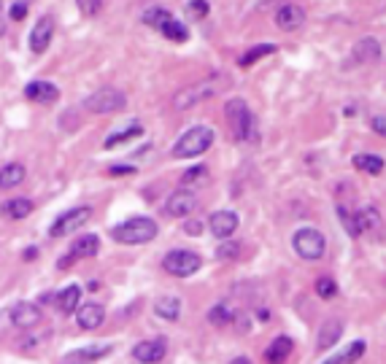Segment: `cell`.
<instances>
[{
	"mask_svg": "<svg viewBox=\"0 0 386 364\" xmlns=\"http://www.w3.org/2000/svg\"><path fill=\"white\" fill-rule=\"evenodd\" d=\"M157 232H160V227H157L154 219H149V216H132V219L116 224L111 230V238L116 243H122V245H141V243L154 241Z\"/></svg>",
	"mask_w": 386,
	"mask_h": 364,
	"instance_id": "cell-1",
	"label": "cell"
},
{
	"mask_svg": "<svg viewBox=\"0 0 386 364\" xmlns=\"http://www.w3.org/2000/svg\"><path fill=\"white\" fill-rule=\"evenodd\" d=\"M79 300H81V286H76V283H70L68 289L54 294V305L60 307V313H65V316L79 310Z\"/></svg>",
	"mask_w": 386,
	"mask_h": 364,
	"instance_id": "cell-21",
	"label": "cell"
},
{
	"mask_svg": "<svg viewBox=\"0 0 386 364\" xmlns=\"http://www.w3.org/2000/svg\"><path fill=\"white\" fill-rule=\"evenodd\" d=\"M238 221H241V219H238V213L235 211H216V213H211L208 227H211V232H214L219 241H227V238L235 235Z\"/></svg>",
	"mask_w": 386,
	"mask_h": 364,
	"instance_id": "cell-14",
	"label": "cell"
},
{
	"mask_svg": "<svg viewBox=\"0 0 386 364\" xmlns=\"http://www.w3.org/2000/svg\"><path fill=\"white\" fill-rule=\"evenodd\" d=\"M52 35H54V17H41L30 30V49L35 54H43L52 43Z\"/></svg>",
	"mask_w": 386,
	"mask_h": 364,
	"instance_id": "cell-13",
	"label": "cell"
},
{
	"mask_svg": "<svg viewBox=\"0 0 386 364\" xmlns=\"http://www.w3.org/2000/svg\"><path fill=\"white\" fill-rule=\"evenodd\" d=\"M25 14H28V3H25V0H17V3L11 6V11H8L11 19H22Z\"/></svg>",
	"mask_w": 386,
	"mask_h": 364,
	"instance_id": "cell-40",
	"label": "cell"
},
{
	"mask_svg": "<svg viewBox=\"0 0 386 364\" xmlns=\"http://www.w3.org/2000/svg\"><path fill=\"white\" fill-rule=\"evenodd\" d=\"M111 351V345H100V348H81V351H73V354H68L63 359V364H90L100 359V356H105Z\"/></svg>",
	"mask_w": 386,
	"mask_h": 364,
	"instance_id": "cell-27",
	"label": "cell"
},
{
	"mask_svg": "<svg viewBox=\"0 0 386 364\" xmlns=\"http://www.w3.org/2000/svg\"><path fill=\"white\" fill-rule=\"evenodd\" d=\"M214 130L208 127V124H194L190 127L179 141H176V146H173V156L176 159H192V156H200V154H205L211 146H214Z\"/></svg>",
	"mask_w": 386,
	"mask_h": 364,
	"instance_id": "cell-2",
	"label": "cell"
},
{
	"mask_svg": "<svg viewBox=\"0 0 386 364\" xmlns=\"http://www.w3.org/2000/svg\"><path fill=\"white\" fill-rule=\"evenodd\" d=\"M162 267H165V273L176 275V278H190L203 267V259H200V254H194L190 248H176V251L165 254Z\"/></svg>",
	"mask_w": 386,
	"mask_h": 364,
	"instance_id": "cell-6",
	"label": "cell"
},
{
	"mask_svg": "<svg viewBox=\"0 0 386 364\" xmlns=\"http://www.w3.org/2000/svg\"><path fill=\"white\" fill-rule=\"evenodd\" d=\"M11 321L19 330H32L41 321V307L35 303H17L11 307Z\"/></svg>",
	"mask_w": 386,
	"mask_h": 364,
	"instance_id": "cell-16",
	"label": "cell"
},
{
	"mask_svg": "<svg viewBox=\"0 0 386 364\" xmlns=\"http://www.w3.org/2000/svg\"><path fill=\"white\" fill-rule=\"evenodd\" d=\"M35 208V203L28 200V197H17V200H8V203H3L0 205V213L3 216H8V219H14V221H19V219H28Z\"/></svg>",
	"mask_w": 386,
	"mask_h": 364,
	"instance_id": "cell-22",
	"label": "cell"
},
{
	"mask_svg": "<svg viewBox=\"0 0 386 364\" xmlns=\"http://www.w3.org/2000/svg\"><path fill=\"white\" fill-rule=\"evenodd\" d=\"M292 351H294V343H292L290 337H276L267 348H265V362L267 364H284L287 359L292 356Z\"/></svg>",
	"mask_w": 386,
	"mask_h": 364,
	"instance_id": "cell-19",
	"label": "cell"
},
{
	"mask_svg": "<svg viewBox=\"0 0 386 364\" xmlns=\"http://www.w3.org/2000/svg\"><path fill=\"white\" fill-rule=\"evenodd\" d=\"M25 259H35V248H28V251H25Z\"/></svg>",
	"mask_w": 386,
	"mask_h": 364,
	"instance_id": "cell-46",
	"label": "cell"
},
{
	"mask_svg": "<svg viewBox=\"0 0 386 364\" xmlns=\"http://www.w3.org/2000/svg\"><path fill=\"white\" fill-rule=\"evenodd\" d=\"M76 6H79V11H81L84 17H90V19L103 11V0H76Z\"/></svg>",
	"mask_w": 386,
	"mask_h": 364,
	"instance_id": "cell-38",
	"label": "cell"
},
{
	"mask_svg": "<svg viewBox=\"0 0 386 364\" xmlns=\"http://www.w3.org/2000/svg\"><path fill=\"white\" fill-rule=\"evenodd\" d=\"M203 227H205V224H203L200 219H190V221L184 224V232H187V235H192V238H197V235L203 232Z\"/></svg>",
	"mask_w": 386,
	"mask_h": 364,
	"instance_id": "cell-39",
	"label": "cell"
},
{
	"mask_svg": "<svg viewBox=\"0 0 386 364\" xmlns=\"http://www.w3.org/2000/svg\"><path fill=\"white\" fill-rule=\"evenodd\" d=\"M208 11H211L208 0H190V3H187V8H184L187 19H192V22H200V19H205V17H208Z\"/></svg>",
	"mask_w": 386,
	"mask_h": 364,
	"instance_id": "cell-33",
	"label": "cell"
},
{
	"mask_svg": "<svg viewBox=\"0 0 386 364\" xmlns=\"http://www.w3.org/2000/svg\"><path fill=\"white\" fill-rule=\"evenodd\" d=\"M352 60L354 65H373V62L381 60V43L376 38H359L352 49Z\"/></svg>",
	"mask_w": 386,
	"mask_h": 364,
	"instance_id": "cell-17",
	"label": "cell"
},
{
	"mask_svg": "<svg viewBox=\"0 0 386 364\" xmlns=\"http://www.w3.org/2000/svg\"><path fill=\"white\" fill-rule=\"evenodd\" d=\"M362 354H365V340H354V343H349V348H343L341 354H335L324 364H354L362 359Z\"/></svg>",
	"mask_w": 386,
	"mask_h": 364,
	"instance_id": "cell-30",
	"label": "cell"
},
{
	"mask_svg": "<svg viewBox=\"0 0 386 364\" xmlns=\"http://www.w3.org/2000/svg\"><path fill=\"white\" fill-rule=\"evenodd\" d=\"M170 17H173V14H170L167 8H160V6H157V8H149V11H143V17H141V19H143V25H146V28H154V30H160L162 25L170 19Z\"/></svg>",
	"mask_w": 386,
	"mask_h": 364,
	"instance_id": "cell-32",
	"label": "cell"
},
{
	"mask_svg": "<svg viewBox=\"0 0 386 364\" xmlns=\"http://www.w3.org/2000/svg\"><path fill=\"white\" fill-rule=\"evenodd\" d=\"M167 354V340L165 337H154V340H143L132 348V359L143 364H157L165 359Z\"/></svg>",
	"mask_w": 386,
	"mask_h": 364,
	"instance_id": "cell-11",
	"label": "cell"
},
{
	"mask_svg": "<svg viewBox=\"0 0 386 364\" xmlns=\"http://www.w3.org/2000/svg\"><path fill=\"white\" fill-rule=\"evenodd\" d=\"M230 364H252V362H249L246 356H235V359H232V362H230Z\"/></svg>",
	"mask_w": 386,
	"mask_h": 364,
	"instance_id": "cell-45",
	"label": "cell"
},
{
	"mask_svg": "<svg viewBox=\"0 0 386 364\" xmlns=\"http://www.w3.org/2000/svg\"><path fill=\"white\" fill-rule=\"evenodd\" d=\"M92 219V208H73V211L68 213H60L57 219H54V224H52V230H49V235L52 238H65V235H73L76 230H81L87 221Z\"/></svg>",
	"mask_w": 386,
	"mask_h": 364,
	"instance_id": "cell-8",
	"label": "cell"
},
{
	"mask_svg": "<svg viewBox=\"0 0 386 364\" xmlns=\"http://www.w3.org/2000/svg\"><path fill=\"white\" fill-rule=\"evenodd\" d=\"M276 52H278V49H276L273 43H257V46H252V49L238 60V65H241V68H252L254 62H259L262 57H270V54H276Z\"/></svg>",
	"mask_w": 386,
	"mask_h": 364,
	"instance_id": "cell-31",
	"label": "cell"
},
{
	"mask_svg": "<svg viewBox=\"0 0 386 364\" xmlns=\"http://www.w3.org/2000/svg\"><path fill=\"white\" fill-rule=\"evenodd\" d=\"M6 35V14H3V0H0V38Z\"/></svg>",
	"mask_w": 386,
	"mask_h": 364,
	"instance_id": "cell-44",
	"label": "cell"
},
{
	"mask_svg": "<svg viewBox=\"0 0 386 364\" xmlns=\"http://www.w3.org/2000/svg\"><path fill=\"white\" fill-rule=\"evenodd\" d=\"M292 245L297 251V256L308 259V262H316L322 259L324 251H327V241L316 227H300L294 235H292Z\"/></svg>",
	"mask_w": 386,
	"mask_h": 364,
	"instance_id": "cell-5",
	"label": "cell"
},
{
	"mask_svg": "<svg viewBox=\"0 0 386 364\" xmlns=\"http://www.w3.org/2000/svg\"><path fill=\"white\" fill-rule=\"evenodd\" d=\"M338 213H341V221H343V227H346V232L352 235V238H359L362 235V230H359V221H356V213L349 211L346 205H338Z\"/></svg>",
	"mask_w": 386,
	"mask_h": 364,
	"instance_id": "cell-34",
	"label": "cell"
},
{
	"mask_svg": "<svg viewBox=\"0 0 386 364\" xmlns=\"http://www.w3.org/2000/svg\"><path fill=\"white\" fill-rule=\"evenodd\" d=\"M356 221H359L362 232H378L381 230V213H378L376 205H362L356 211Z\"/></svg>",
	"mask_w": 386,
	"mask_h": 364,
	"instance_id": "cell-24",
	"label": "cell"
},
{
	"mask_svg": "<svg viewBox=\"0 0 386 364\" xmlns=\"http://www.w3.org/2000/svg\"><path fill=\"white\" fill-rule=\"evenodd\" d=\"M25 97L32 103H43V105H52L60 100V90L52 84V81H30L25 87Z\"/></svg>",
	"mask_w": 386,
	"mask_h": 364,
	"instance_id": "cell-18",
	"label": "cell"
},
{
	"mask_svg": "<svg viewBox=\"0 0 386 364\" xmlns=\"http://www.w3.org/2000/svg\"><path fill=\"white\" fill-rule=\"evenodd\" d=\"M25 176H28V170H25V165H19V162H11V165L0 168V189H14V186H19V183L25 181Z\"/></svg>",
	"mask_w": 386,
	"mask_h": 364,
	"instance_id": "cell-25",
	"label": "cell"
},
{
	"mask_svg": "<svg viewBox=\"0 0 386 364\" xmlns=\"http://www.w3.org/2000/svg\"><path fill=\"white\" fill-rule=\"evenodd\" d=\"M341 334H343V321L341 318H329L322 330H319V351L332 348L341 340Z\"/></svg>",
	"mask_w": 386,
	"mask_h": 364,
	"instance_id": "cell-23",
	"label": "cell"
},
{
	"mask_svg": "<svg viewBox=\"0 0 386 364\" xmlns=\"http://www.w3.org/2000/svg\"><path fill=\"white\" fill-rule=\"evenodd\" d=\"M160 32L167 38V41H173V43H184V41H190V28H187L181 19H176V17H170V19L160 28Z\"/></svg>",
	"mask_w": 386,
	"mask_h": 364,
	"instance_id": "cell-28",
	"label": "cell"
},
{
	"mask_svg": "<svg viewBox=\"0 0 386 364\" xmlns=\"http://www.w3.org/2000/svg\"><path fill=\"white\" fill-rule=\"evenodd\" d=\"M76 321H79V330H84V332L97 330V327H103V321H105V307L97 303L79 305V310H76Z\"/></svg>",
	"mask_w": 386,
	"mask_h": 364,
	"instance_id": "cell-15",
	"label": "cell"
},
{
	"mask_svg": "<svg viewBox=\"0 0 386 364\" xmlns=\"http://www.w3.org/2000/svg\"><path fill=\"white\" fill-rule=\"evenodd\" d=\"M97 251H100V238L97 235H81V238H76L73 245H70V251L65 254V259L57 262V267H68V265H73V262H79V259H90V256H95Z\"/></svg>",
	"mask_w": 386,
	"mask_h": 364,
	"instance_id": "cell-9",
	"label": "cell"
},
{
	"mask_svg": "<svg viewBox=\"0 0 386 364\" xmlns=\"http://www.w3.org/2000/svg\"><path fill=\"white\" fill-rule=\"evenodd\" d=\"M130 173H135L132 165H111L108 168V176H130Z\"/></svg>",
	"mask_w": 386,
	"mask_h": 364,
	"instance_id": "cell-41",
	"label": "cell"
},
{
	"mask_svg": "<svg viewBox=\"0 0 386 364\" xmlns=\"http://www.w3.org/2000/svg\"><path fill=\"white\" fill-rule=\"evenodd\" d=\"M305 25V11L294 3H284L278 11H276V28L284 32H294Z\"/></svg>",
	"mask_w": 386,
	"mask_h": 364,
	"instance_id": "cell-12",
	"label": "cell"
},
{
	"mask_svg": "<svg viewBox=\"0 0 386 364\" xmlns=\"http://www.w3.org/2000/svg\"><path fill=\"white\" fill-rule=\"evenodd\" d=\"M194 208H197V197L190 189H179L165 200V216H173V219H184L194 213Z\"/></svg>",
	"mask_w": 386,
	"mask_h": 364,
	"instance_id": "cell-10",
	"label": "cell"
},
{
	"mask_svg": "<svg viewBox=\"0 0 386 364\" xmlns=\"http://www.w3.org/2000/svg\"><path fill=\"white\" fill-rule=\"evenodd\" d=\"M370 127H373L378 135L386 138V117H373V119H370Z\"/></svg>",
	"mask_w": 386,
	"mask_h": 364,
	"instance_id": "cell-42",
	"label": "cell"
},
{
	"mask_svg": "<svg viewBox=\"0 0 386 364\" xmlns=\"http://www.w3.org/2000/svg\"><path fill=\"white\" fill-rule=\"evenodd\" d=\"M208 321H211L214 327H227V324L232 321V313H230V307H227V305H216V307H211Z\"/></svg>",
	"mask_w": 386,
	"mask_h": 364,
	"instance_id": "cell-37",
	"label": "cell"
},
{
	"mask_svg": "<svg viewBox=\"0 0 386 364\" xmlns=\"http://www.w3.org/2000/svg\"><path fill=\"white\" fill-rule=\"evenodd\" d=\"M205 181H208V168H205V165L190 168V170L181 176V183H184V186H192V183H205Z\"/></svg>",
	"mask_w": 386,
	"mask_h": 364,
	"instance_id": "cell-36",
	"label": "cell"
},
{
	"mask_svg": "<svg viewBox=\"0 0 386 364\" xmlns=\"http://www.w3.org/2000/svg\"><path fill=\"white\" fill-rule=\"evenodd\" d=\"M222 81H225V76H208V79H203V81H197V84L184 87L181 92H176V97H173L176 108L187 111V108H192V105H197V103H203V100L214 97L216 92L225 87Z\"/></svg>",
	"mask_w": 386,
	"mask_h": 364,
	"instance_id": "cell-4",
	"label": "cell"
},
{
	"mask_svg": "<svg viewBox=\"0 0 386 364\" xmlns=\"http://www.w3.org/2000/svg\"><path fill=\"white\" fill-rule=\"evenodd\" d=\"M125 105H128L125 92L114 90V87H103V90H97L95 94H90V97L84 100V108H87L90 114H116V111H122Z\"/></svg>",
	"mask_w": 386,
	"mask_h": 364,
	"instance_id": "cell-7",
	"label": "cell"
},
{
	"mask_svg": "<svg viewBox=\"0 0 386 364\" xmlns=\"http://www.w3.org/2000/svg\"><path fill=\"white\" fill-rule=\"evenodd\" d=\"M138 135H143V124L141 121H132V124H128L125 130H119V132H111L108 138H105V149H116L119 143H128V141H132V138H138Z\"/></svg>",
	"mask_w": 386,
	"mask_h": 364,
	"instance_id": "cell-26",
	"label": "cell"
},
{
	"mask_svg": "<svg viewBox=\"0 0 386 364\" xmlns=\"http://www.w3.org/2000/svg\"><path fill=\"white\" fill-rule=\"evenodd\" d=\"M154 316H160L165 321H179L181 316V300L179 297H162L154 303Z\"/></svg>",
	"mask_w": 386,
	"mask_h": 364,
	"instance_id": "cell-29",
	"label": "cell"
},
{
	"mask_svg": "<svg viewBox=\"0 0 386 364\" xmlns=\"http://www.w3.org/2000/svg\"><path fill=\"white\" fill-rule=\"evenodd\" d=\"M316 294L322 297V300H332L335 294H338V283H335V278H329V275H322V278H316Z\"/></svg>",
	"mask_w": 386,
	"mask_h": 364,
	"instance_id": "cell-35",
	"label": "cell"
},
{
	"mask_svg": "<svg viewBox=\"0 0 386 364\" xmlns=\"http://www.w3.org/2000/svg\"><path fill=\"white\" fill-rule=\"evenodd\" d=\"M225 119L230 127V135L235 141H249L257 135V127H254V117L249 111V103L241 100V97H232L225 103Z\"/></svg>",
	"mask_w": 386,
	"mask_h": 364,
	"instance_id": "cell-3",
	"label": "cell"
},
{
	"mask_svg": "<svg viewBox=\"0 0 386 364\" xmlns=\"http://www.w3.org/2000/svg\"><path fill=\"white\" fill-rule=\"evenodd\" d=\"M352 165H354V170L367 173V176H381L386 168L384 156H378V154H354Z\"/></svg>",
	"mask_w": 386,
	"mask_h": 364,
	"instance_id": "cell-20",
	"label": "cell"
},
{
	"mask_svg": "<svg viewBox=\"0 0 386 364\" xmlns=\"http://www.w3.org/2000/svg\"><path fill=\"white\" fill-rule=\"evenodd\" d=\"M235 251H238L235 245H222V248H219V256H225V259H235V256H232Z\"/></svg>",
	"mask_w": 386,
	"mask_h": 364,
	"instance_id": "cell-43",
	"label": "cell"
}]
</instances>
